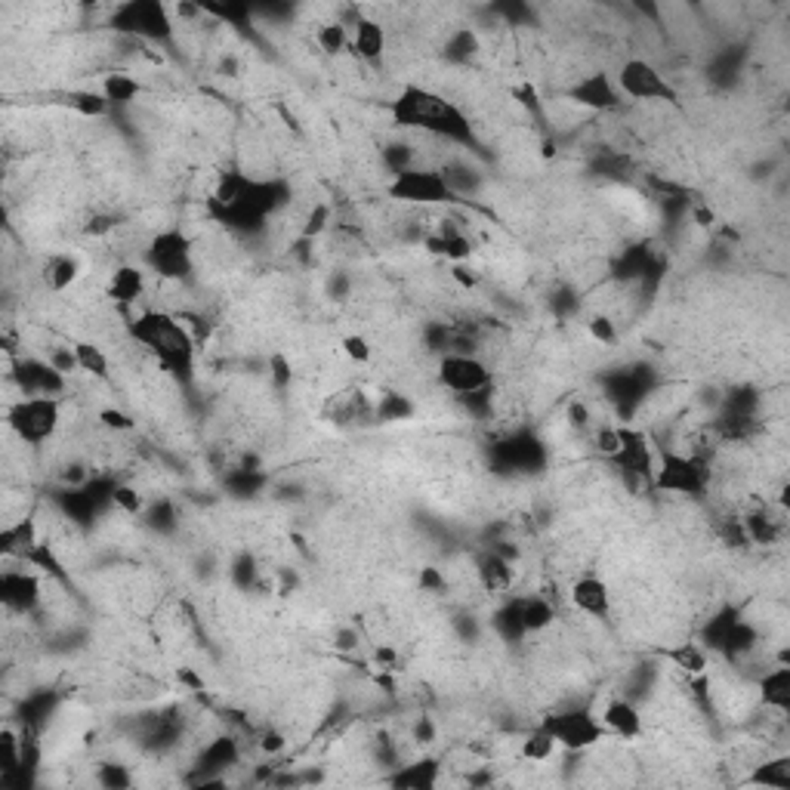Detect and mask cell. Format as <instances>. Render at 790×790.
<instances>
[{
  "instance_id": "58",
  "label": "cell",
  "mask_w": 790,
  "mask_h": 790,
  "mask_svg": "<svg viewBox=\"0 0 790 790\" xmlns=\"http://www.w3.org/2000/svg\"><path fill=\"white\" fill-rule=\"evenodd\" d=\"M179 680H183L186 686H192L195 691L205 689V682H201V676H198V673H192V671H179Z\"/></svg>"
},
{
  "instance_id": "35",
  "label": "cell",
  "mask_w": 790,
  "mask_h": 790,
  "mask_svg": "<svg viewBox=\"0 0 790 790\" xmlns=\"http://www.w3.org/2000/svg\"><path fill=\"white\" fill-rule=\"evenodd\" d=\"M476 50H479V37L472 34L470 28L454 32L445 43V56L451 59V62H470V59L476 56Z\"/></svg>"
},
{
  "instance_id": "23",
  "label": "cell",
  "mask_w": 790,
  "mask_h": 790,
  "mask_svg": "<svg viewBox=\"0 0 790 790\" xmlns=\"http://www.w3.org/2000/svg\"><path fill=\"white\" fill-rule=\"evenodd\" d=\"M424 247L430 253H435V257H445L448 262H463V260H470V253H472V241L466 238L461 229H454V225H445V229L426 235Z\"/></svg>"
},
{
  "instance_id": "32",
  "label": "cell",
  "mask_w": 790,
  "mask_h": 790,
  "mask_svg": "<svg viewBox=\"0 0 790 790\" xmlns=\"http://www.w3.org/2000/svg\"><path fill=\"white\" fill-rule=\"evenodd\" d=\"M494 630H498V636L507 639V642H519V639L525 636L522 623H519L516 599H507L498 612H494Z\"/></svg>"
},
{
  "instance_id": "25",
  "label": "cell",
  "mask_w": 790,
  "mask_h": 790,
  "mask_svg": "<svg viewBox=\"0 0 790 790\" xmlns=\"http://www.w3.org/2000/svg\"><path fill=\"white\" fill-rule=\"evenodd\" d=\"M664 658L673 661L676 671H682L691 680L707 676V667H710V658H707V649L701 642H680L673 649H664Z\"/></svg>"
},
{
  "instance_id": "39",
  "label": "cell",
  "mask_w": 790,
  "mask_h": 790,
  "mask_svg": "<svg viewBox=\"0 0 790 790\" xmlns=\"http://www.w3.org/2000/svg\"><path fill=\"white\" fill-rule=\"evenodd\" d=\"M340 346H343V356L349 358L352 365H367V361L374 358L371 343H367L361 334H346L343 340H340Z\"/></svg>"
},
{
  "instance_id": "40",
  "label": "cell",
  "mask_w": 790,
  "mask_h": 790,
  "mask_svg": "<svg viewBox=\"0 0 790 790\" xmlns=\"http://www.w3.org/2000/svg\"><path fill=\"white\" fill-rule=\"evenodd\" d=\"M96 781H100V785H102L105 790H124V787H130V785H133L130 772H127L124 766H118V763H105V766H100V772H96Z\"/></svg>"
},
{
  "instance_id": "55",
  "label": "cell",
  "mask_w": 790,
  "mask_h": 790,
  "mask_svg": "<svg viewBox=\"0 0 790 790\" xmlns=\"http://www.w3.org/2000/svg\"><path fill=\"white\" fill-rule=\"evenodd\" d=\"M260 747L266 750V754H281V750L288 747V744H284V735L266 732V735H262V741H260Z\"/></svg>"
},
{
  "instance_id": "1",
  "label": "cell",
  "mask_w": 790,
  "mask_h": 790,
  "mask_svg": "<svg viewBox=\"0 0 790 790\" xmlns=\"http://www.w3.org/2000/svg\"><path fill=\"white\" fill-rule=\"evenodd\" d=\"M281 205H288V189L278 179H251L244 173H223L210 195V214L232 229H260Z\"/></svg>"
},
{
  "instance_id": "38",
  "label": "cell",
  "mask_w": 790,
  "mask_h": 790,
  "mask_svg": "<svg viewBox=\"0 0 790 790\" xmlns=\"http://www.w3.org/2000/svg\"><path fill=\"white\" fill-rule=\"evenodd\" d=\"M111 503H115L118 509H124V513H130V516L146 513V498H142L133 485H115V491H111Z\"/></svg>"
},
{
  "instance_id": "36",
  "label": "cell",
  "mask_w": 790,
  "mask_h": 790,
  "mask_svg": "<svg viewBox=\"0 0 790 790\" xmlns=\"http://www.w3.org/2000/svg\"><path fill=\"white\" fill-rule=\"evenodd\" d=\"M374 417L377 420H408L414 417V402H408L398 393H386L380 398V405L374 408Z\"/></svg>"
},
{
  "instance_id": "46",
  "label": "cell",
  "mask_w": 790,
  "mask_h": 790,
  "mask_svg": "<svg viewBox=\"0 0 790 790\" xmlns=\"http://www.w3.org/2000/svg\"><path fill=\"white\" fill-rule=\"evenodd\" d=\"M269 371H272V383L278 389H284L293 380V371H290V365H288V358H284V356H272V361H269Z\"/></svg>"
},
{
  "instance_id": "50",
  "label": "cell",
  "mask_w": 790,
  "mask_h": 790,
  "mask_svg": "<svg viewBox=\"0 0 790 790\" xmlns=\"http://www.w3.org/2000/svg\"><path fill=\"white\" fill-rule=\"evenodd\" d=\"M568 424L575 426V430H586V426H590V411H586V405L581 402L568 405Z\"/></svg>"
},
{
  "instance_id": "57",
  "label": "cell",
  "mask_w": 790,
  "mask_h": 790,
  "mask_svg": "<svg viewBox=\"0 0 790 790\" xmlns=\"http://www.w3.org/2000/svg\"><path fill=\"white\" fill-rule=\"evenodd\" d=\"M346 293H349V278H346V275H337L334 281H330V297L340 300V297H346Z\"/></svg>"
},
{
  "instance_id": "31",
  "label": "cell",
  "mask_w": 790,
  "mask_h": 790,
  "mask_svg": "<svg viewBox=\"0 0 790 790\" xmlns=\"http://www.w3.org/2000/svg\"><path fill=\"white\" fill-rule=\"evenodd\" d=\"M74 358H78V371L90 374V377H109V356L90 340H78L71 346Z\"/></svg>"
},
{
  "instance_id": "15",
  "label": "cell",
  "mask_w": 790,
  "mask_h": 790,
  "mask_svg": "<svg viewBox=\"0 0 790 790\" xmlns=\"http://www.w3.org/2000/svg\"><path fill=\"white\" fill-rule=\"evenodd\" d=\"M0 599H4L6 612L32 614L41 605V581L28 571L6 568L0 577Z\"/></svg>"
},
{
  "instance_id": "22",
  "label": "cell",
  "mask_w": 790,
  "mask_h": 790,
  "mask_svg": "<svg viewBox=\"0 0 790 790\" xmlns=\"http://www.w3.org/2000/svg\"><path fill=\"white\" fill-rule=\"evenodd\" d=\"M759 698L775 713L790 710V664H775L759 676Z\"/></svg>"
},
{
  "instance_id": "4",
  "label": "cell",
  "mask_w": 790,
  "mask_h": 790,
  "mask_svg": "<svg viewBox=\"0 0 790 790\" xmlns=\"http://www.w3.org/2000/svg\"><path fill=\"white\" fill-rule=\"evenodd\" d=\"M6 424L25 445H43L62 424V405L52 395H22L6 411Z\"/></svg>"
},
{
  "instance_id": "6",
  "label": "cell",
  "mask_w": 790,
  "mask_h": 790,
  "mask_svg": "<svg viewBox=\"0 0 790 790\" xmlns=\"http://www.w3.org/2000/svg\"><path fill=\"white\" fill-rule=\"evenodd\" d=\"M192 238L183 229H161L148 238L146 244V266L152 269V275L167 278V281H189L195 272V257H192Z\"/></svg>"
},
{
  "instance_id": "26",
  "label": "cell",
  "mask_w": 790,
  "mask_h": 790,
  "mask_svg": "<svg viewBox=\"0 0 790 790\" xmlns=\"http://www.w3.org/2000/svg\"><path fill=\"white\" fill-rule=\"evenodd\" d=\"M81 278V260L71 257V253H56V257L47 260L43 266V281L52 293H65L74 281Z\"/></svg>"
},
{
  "instance_id": "49",
  "label": "cell",
  "mask_w": 790,
  "mask_h": 790,
  "mask_svg": "<svg viewBox=\"0 0 790 790\" xmlns=\"http://www.w3.org/2000/svg\"><path fill=\"white\" fill-rule=\"evenodd\" d=\"M420 590L442 593V590H445V577H442L435 568H424V571H420Z\"/></svg>"
},
{
  "instance_id": "28",
  "label": "cell",
  "mask_w": 790,
  "mask_h": 790,
  "mask_svg": "<svg viewBox=\"0 0 790 790\" xmlns=\"http://www.w3.org/2000/svg\"><path fill=\"white\" fill-rule=\"evenodd\" d=\"M556 747H559V744L553 741V735L547 732L544 726H538V728H531V732L522 738L519 757H522L525 763H547V759H553Z\"/></svg>"
},
{
  "instance_id": "18",
  "label": "cell",
  "mask_w": 790,
  "mask_h": 790,
  "mask_svg": "<svg viewBox=\"0 0 790 790\" xmlns=\"http://www.w3.org/2000/svg\"><path fill=\"white\" fill-rule=\"evenodd\" d=\"M476 577L488 593H509L516 581V566L498 547H488L485 553L476 556Z\"/></svg>"
},
{
  "instance_id": "43",
  "label": "cell",
  "mask_w": 790,
  "mask_h": 790,
  "mask_svg": "<svg viewBox=\"0 0 790 790\" xmlns=\"http://www.w3.org/2000/svg\"><path fill=\"white\" fill-rule=\"evenodd\" d=\"M232 577H235V584L241 586V590H251V586L257 584V577H260L253 556H241L235 566H232Z\"/></svg>"
},
{
  "instance_id": "21",
  "label": "cell",
  "mask_w": 790,
  "mask_h": 790,
  "mask_svg": "<svg viewBox=\"0 0 790 790\" xmlns=\"http://www.w3.org/2000/svg\"><path fill=\"white\" fill-rule=\"evenodd\" d=\"M439 775H442L439 759L424 757V759H417V763L395 769L393 775H389V785L405 787V790H433V787H439Z\"/></svg>"
},
{
  "instance_id": "2",
  "label": "cell",
  "mask_w": 790,
  "mask_h": 790,
  "mask_svg": "<svg viewBox=\"0 0 790 790\" xmlns=\"http://www.w3.org/2000/svg\"><path fill=\"white\" fill-rule=\"evenodd\" d=\"M389 111H393L395 127H402V130H420L430 133V137L476 148V130H472L470 118L461 111V105H454L448 96L435 93L430 87L405 84Z\"/></svg>"
},
{
  "instance_id": "12",
  "label": "cell",
  "mask_w": 790,
  "mask_h": 790,
  "mask_svg": "<svg viewBox=\"0 0 790 790\" xmlns=\"http://www.w3.org/2000/svg\"><path fill=\"white\" fill-rule=\"evenodd\" d=\"M621 433V448L612 457V463L623 472V479L636 488H652L654 481V451L649 445V435L636 426H618Z\"/></svg>"
},
{
  "instance_id": "16",
  "label": "cell",
  "mask_w": 790,
  "mask_h": 790,
  "mask_svg": "<svg viewBox=\"0 0 790 790\" xmlns=\"http://www.w3.org/2000/svg\"><path fill=\"white\" fill-rule=\"evenodd\" d=\"M568 596H571V605H575L577 612H584L586 618L608 621V614H612V590H608V584L596 575L577 577V581L571 584Z\"/></svg>"
},
{
  "instance_id": "29",
  "label": "cell",
  "mask_w": 790,
  "mask_h": 790,
  "mask_svg": "<svg viewBox=\"0 0 790 790\" xmlns=\"http://www.w3.org/2000/svg\"><path fill=\"white\" fill-rule=\"evenodd\" d=\"M238 763V744L232 738H216L201 750V769L205 772H223Z\"/></svg>"
},
{
  "instance_id": "19",
  "label": "cell",
  "mask_w": 790,
  "mask_h": 790,
  "mask_svg": "<svg viewBox=\"0 0 790 790\" xmlns=\"http://www.w3.org/2000/svg\"><path fill=\"white\" fill-rule=\"evenodd\" d=\"M599 719H602V726H605L608 735L623 738V741H636L645 728L639 707L633 701H627V698H612V701L605 704V710L599 713Z\"/></svg>"
},
{
  "instance_id": "5",
  "label": "cell",
  "mask_w": 790,
  "mask_h": 790,
  "mask_svg": "<svg viewBox=\"0 0 790 790\" xmlns=\"http://www.w3.org/2000/svg\"><path fill=\"white\" fill-rule=\"evenodd\" d=\"M386 195L398 205H420V207H439L461 201L451 192L442 167H408L395 173L386 186Z\"/></svg>"
},
{
  "instance_id": "10",
  "label": "cell",
  "mask_w": 790,
  "mask_h": 790,
  "mask_svg": "<svg viewBox=\"0 0 790 790\" xmlns=\"http://www.w3.org/2000/svg\"><path fill=\"white\" fill-rule=\"evenodd\" d=\"M614 84H618L623 100H636V102H676L680 100L673 81L667 78L658 65H652L649 59H627V62L618 69V74H614Z\"/></svg>"
},
{
  "instance_id": "33",
  "label": "cell",
  "mask_w": 790,
  "mask_h": 790,
  "mask_svg": "<svg viewBox=\"0 0 790 790\" xmlns=\"http://www.w3.org/2000/svg\"><path fill=\"white\" fill-rule=\"evenodd\" d=\"M319 47L328 52V56H340V52L349 50V25L343 22H325L319 28Z\"/></svg>"
},
{
  "instance_id": "54",
  "label": "cell",
  "mask_w": 790,
  "mask_h": 790,
  "mask_svg": "<svg viewBox=\"0 0 790 790\" xmlns=\"http://www.w3.org/2000/svg\"><path fill=\"white\" fill-rule=\"evenodd\" d=\"M374 658H377V664L383 667V671H398V652L395 649H386V645H380V649L374 652Z\"/></svg>"
},
{
  "instance_id": "45",
  "label": "cell",
  "mask_w": 790,
  "mask_h": 790,
  "mask_svg": "<svg viewBox=\"0 0 790 790\" xmlns=\"http://www.w3.org/2000/svg\"><path fill=\"white\" fill-rule=\"evenodd\" d=\"M596 448L608 457V461H612V457L618 454V448H621L618 426H602V430H596Z\"/></svg>"
},
{
  "instance_id": "7",
  "label": "cell",
  "mask_w": 790,
  "mask_h": 790,
  "mask_svg": "<svg viewBox=\"0 0 790 790\" xmlns=\"http://www.w3.org/2000/svg\"><path fill=\"white\" fill-rule=\"evenodd\" d=\"M710 481V466L701 454H682V451H667L661 457V466H654V491L680 494V498H701Z\"/></svg>"
},
{
  "instance_id": "42",
  "label": "cell",
  "mask_w": 790,
  "mask_h": 790,
  "mask_svg": "<svg viewBox=\"0 0 790 790\" xmlns=\"http://www.w3.org/2000/svg\"><path fill=\"white\" fill-rule=\"evenodd\" d=\"M100 424L105 426V430H111V433H130V430H137V420H133L130 414L118 411V408H102L100 411Z\"/></svg>"
},
{
  "instance_id": "30",
  "label": "cell",
  "mask_w": 790,
  "mask_h": 790,
  "mask_svg": "<svg viewBox=\"0 0 790 790\" xmlns=\"http://www.w3.org/2000/svg\"><path fill=\"white\" fill-rule=\"evenodd\" d=\"M750 785L759 787H775V790H790V759H769V763H759L754 775H750Z\"/></svg>"
},
{
  "instance_id": "9",
  "label": "cell",
  "mask_w": 790,
  "mask_h": 790,
  "mask_svg": "<svg viewBox=\"0 0 790 790\" xmlns=\"http://www.w3.org/2000/svg\"><path fill=\"white\" fill-rule=\"evenodd\" d=\"M111 28L127 37L139 41H170L173 37V13L170 6L157 0H137V4H120L111 13Z\"/></svg>"
},
{
  "instance_id": "20",
  "label": "cell",
  "mask_w": 790,
  "mask_h": 790,
  "mask_svg": "<svg viewBox=\"0 0 790 790\" xmlns=\"http://www.w3.org/2000/svg\"><path fill=\"white\" fill-rule=\"evenodd\" d=\"M105 293H109L111 303L118 306H137L142 297H146V272H142L139 266H118L115 272H111V281L109 288H105Z\"/></svg>"
},
{
  "instance_id": "17",
  "label": "cell",
  "mask_w": 790,
  "mask_h": 790,
  "mask_svg": "<svg viewBox=\"0 0 790 790\" xmlns=\"http://www.w3.org/2000/svg\"><path fill=\"white\" fill-rule=\"evenodd\" d=\"M349 50L361 62L380 65L383 56H386V28L371 16H358L349 25Z\"/></svg>"
},
{
  "instance_id": "41",
  "label": "cell",
  "mask_w": 790,
  "mask_h": 790,
  "mask_svg": "<svg viewBox=\"0 0 790 790\" xmlns=\"http://www.w3.org/2000/svg\"><path fill=\"white\" fill-rule=\"evenodd\" d=\"M586 330H590L593 340L602 346H612L618 340V328H614V321L608 319V315H593V319L586 321Z\"/></svg>"
},
{
  "instance_id": "44",
  "label": "cell",
  "mask_w": 790,
  "mask_h": 790,
  "mask_svg": "<svg viewBox=\"0 0 790 790\" xmlns=\"http://www.w3.org/2000/svg\"><path fill=\"white\" fill-rule=\"evenodd\" d=\"M328 220H330V207L328 205H315L309 210V216H306V225H303V232H300V235H303L306 241L321 235V232L328 229Z\"/></svg>"
},
{
  "instance_id": "52",
  "label": "cell",
  "mask_w": 790,
  "mask_h": 790,
  "mask_svg": "<svg viewBox=\"0 0 790 790\" xmlns=\"http://www.w3.org/2000/svg\"><path fill=\"white\" fill-rule=\"evenodd\" d=\"M115 220H111L109 214H100V216H93V220L87 223V235H109L111 229H115Z\"/></svg>"
},
{
  "instance_id": "11",
  "label": "cell",
  "mask_w": 790,
  "mask_h": 790,
  "mask_svg": "<svg viewBox=\"0 0 790 790\" xmlns=\"http://www.w3.org/2000/svg\"><path fill=\"white\" fill-rule=\"evenodd\" d=\"M439 383L448 389V393L470 398V395L491 393L494 374H491V367H488L479 356H472V352H442Z\"/></svg>"
},
{
  "instance_id": "13",
  "label": "cell",
  "mask_w": 790,
  "mask_h": 790,
  "mask_svg": "<svg viewBox=\"0 0 790 790\" xmlns=\"http://www.w3.org/2000/svg\"><path fill=\"white\" fill-rule=\"evenodd\" d=\"M10 377L16 380L22 395H52L59 398L65 393V374L56 371L50 361L43 358H19L16 371H10Z\"/></svg>"
},
{
  "instance_id": "8",
  "label": "cell",
  "mask_w": 790,
  "mask_h": 790,
  "mask_svg": "<svg viewBox=\"0 0 790 790\" xmlns=\"http://www.w3.org/2000/svg\"><path fill=\"white\" fill-rule=\"evenodd\" d=\"M540 726L553 735V741L559 747H566L568 754H584V750L596 747L599 741L608 738L605 726L590 707H568V710H559V713H550L544 717Z\"/></svg>"
},
{
  "instance_id": "56",
  "label": "cell",
  "mask_w": 790,
  "mask_h": 790,
  "mask_svg": "<svg viewBox=\"0 0 790 790\" xmlns=\"http://www.w3.org/2000/svg\"><path fill=\"white\" fill-rule=\"evenodd\" d=\"M358 645V636H356V630H340V633H337V649H356Z\"/></svg>"
},
{
  "instance_id": "51",
  "label": "cell",
  "mask_w": 790,
  "mask_h": 790,
  "mask_svg": "<svg viewBox=\"0 0 790 790\" xmlns=\"http://www.w3.org/2000/svg\"><path fill=\"white\" fill-rule=\"evenodd\" d=\"M691 223L698 225V229H713V223H717V214H713L707 205H695L691 207Z\"/></svg>"
},
{
  "instance_id": "37",
  "label": "cell",
  "mask_w": 790,
  "mask_h": 790,
  "mask_svg": "<svg viewBox=\"0 0 790 790\" xmlns=\"http://www.w3.org/2000/svg\"><path fill=\"white\" fill-rule=\"evenodd\" d=\"M383 164H386L393 176L402 170H408V167H417V164H414V148L408 146V142H393V146L383 148Z\"/></svg>"
},
{
  "instance_id": "47",
  "label": "cell",
  "mask_w": 790,
  "mask_h": 790,
  "mask_svg": "<svg viewBox=\"0 0 790 790\" xmlns=\"http://www.w3.org/2000/svg\"><path fill=\"white\" fill-rule=\"evenodd\" d=\"M513 96L519 100V105H522V109H528V111H531V115H540V111H544V105H540L538 93H534V87H531V84L516 87V90H513Z\"/></svg>"
},
{
  "instance_id": "14",
  "label": "cell",
  "mask_w": 790,
  "mask_h": 790,
  "mask_svg": "<svg viewBox=\"0 0 790 790\" xmlns=\"http://www.w3.org/2000/svg\"><path fill=\"white\" fill-rule=\"evenodd\" d=\"M568 100L593 111H614L623 102V96L612 74L596 71V74H584L575 87H568Z\"/></svg>"
},
{
  "instance_id": "53",
  "label": "cell",
  "mask_w": 790,
  "mask_h": 790,
  "mask_svg": "<svg viewBox=\"0 0 790 790\" xmlns=\"http://www.w3.org/2000/svg\"><path fill=\"white\" fill-rule=\"evenodd\" d=\"M414 738H417L420 744H433L435 741V726L430 717H420L417 726H414Z\"/></svg>"
},
{
  "instance_id": "48",
  "label": "cell",
  "mask_w": 790,
  "mask_h": 790,
  "mask_svg": "<svg viewBox=\"0 0 790 790\" xmlns=\"http://www.w3.org/2000/svg\"><path fill=\"white\" fill-rule=\"evenodd\" d=\"M451 278H454V281L461 284L463 290L479 288V275L472 272V269H466L463 262H451Z\"/></svg>"
},
{
  "instance_id": "3",
  "label": "cell",
  "mask_w": 790,
  "mask_h": 790,
  "mask_svg": "<svg viewBox=\"0 0 790 790\" xmlns=\"http://www.w3.org/2000/svg\"><path fill=\"white\" fill-rule=\"evenodd\" d=\"M127 334L139 346H146L155 356L164 371L173 374L179 386H192L195 383V358H198V340L186 325H179L173 315L161 309H148L139 319L127 325Z\"/></svg>"
},
{
  "instance_id": "27",
  "label": "cell",
  "mask_w": 790,
  "mask_h": 790,
  "mask_svg": "<svg viewBox=\"0 0 790 790\" xmlns=\"http://www.w3.org/2000/svg\"><path fill=\"white\" fill-rule=\"evenodd\" d=\"M100 93L109 100L111 109H120V105H130L139 100L142 93V84L133 74H124V71H115V74H105L102 78V87Z\"/></svg>"
},
{
  "instance_id": "24",
  "label": "cell",
  "mask_w": 790,
  "mask_h": 790,
  "mask_svg": "<svg viewBox=\"0 0 790 790\" xmlns=\"http://www.w3.org/2000/svg\"><path fill=\"white\" fill-rule=\"evenodd\" d=\"M519 623H522L525 636L528 633H544L556 623V605L547 596H519L516 599Z\"/></svg>"
},
{
  "instance_id": "34",
  "label": "cell",
  "mask_w": 790,
  "mask_h": 790,
  "mask_svg": "<svg viewBox=\"0 0 790 790\" xmlns=\"http://www.w3.org/2000/svg\"><path fill=\"white\" fill-rule=\"evenodd\" d=\"M69 102H71L74 111H81V115H87V118H102L111 111L109 100H105L100 90H74V93L69 96Z\"/></svg>"
}]
</instances>
